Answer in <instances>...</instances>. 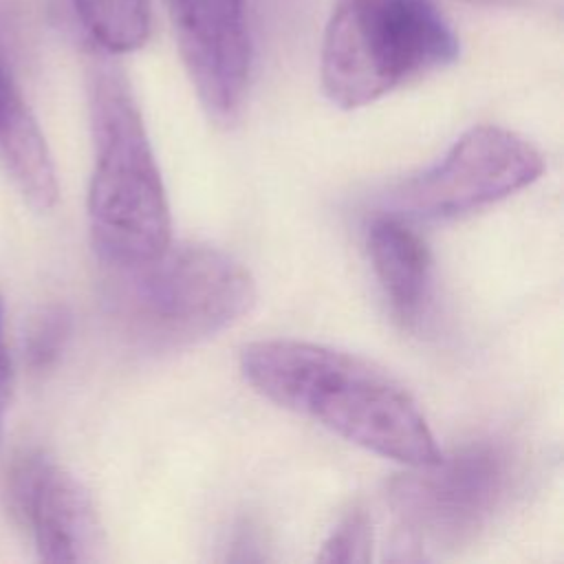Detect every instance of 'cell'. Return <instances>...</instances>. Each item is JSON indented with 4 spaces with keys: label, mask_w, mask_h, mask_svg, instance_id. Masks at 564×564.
Wrapping results in <instances>:
<instances>
[{
    "label": "cell",
    "mask_w": 564,
    "mask_h": 564,
    "mask_svg": "<svg viewBox=\"0 0 564 564\" xmlns=\"http://www.w3.org/2000/svg\"><path fill=\"white\" fill-rule=\"evenodd\" d=\"M240 370L264 399L405 467L441 456L410 392L370 361L300 339H260L240 352Z\"/></svg>",
    "instance_id": "obj_1"
},
{
    "label": "cell",
    "mask_w": 564,
    "mask_h": 564,
    "mask_svg": "<svg viewBox=\"0 0 564 564\" xmlns=\"http://www.w3.org/2000/svg\"><path fill=\"white\" fill-rule=\"evenodd\" d=\"M95 165L88 223L106 269L150 260L172 240V216L141 110L123 73L97 59L88 73Z\"/></svg>",
    "instance_id": "obj_2"
},
{
    "label": "cell",
    "mask_w": 564,
    "mask_h": 564,
    "mask_svg": "<svg viewBox=\"0 0 564 564\" xmlns=\"http://www.w3.org/2000/svg\"><path fill=\"white\" fill-rule=\"evenodd\" d=\"M115 317L141 344L174 348L212 337L256 302L251 273L227 251L172 242L150 260L108 269Z\"/></svg>",
    "instance_id": "obj_3"
},
{
    "label": "cell",
    "mask_w": 564,
    "mask_h": 564,
    "mask_svg": "<svg viewBox=\"0 0 564 564\" xmlns=\"http://www.w3.org/2000/svg\"><path fill=\"white\" fill-rule=\"evenodd\" d=\"M458 57V37L434 0H335L322 42V88L361 108Z\"/></svg>",
    "instance_id": "obj_4"
},
{
    "label": "cell",
    "mask_w": 564,
    "mask_h": 564,
    "mask_svg": "<svg viewBox=\"0 0 564 564\" xmlns=\"http://www.w3.org/2000/svg\"><path fill=\"white\" fill-rule=\"evenodd\" d=\"M518 476L516 452L502 441H474L390 485L401 531L427 549L456 546L489 524Z\"/></svg>",
    "instance_id": "obj_5"
},
{
    "label": "cell",
    "mask_w": 564,
    "mask_h": 564,
    "mask_svg": "<svg viewBox=\"0 0 564 564\" xmlns=\"http://www.w3.org/2000/svg\"><path fill=\"white\" fill-rule=\"evenodd\" d=\"M542 170L544 159L531 141L500 126H476L438 163L410 178L399 200L419 216H458L524 189Z\"/></svg>",
    "instance_id": "obj_6"
},
{
    "label": "cell",
    "mask_w": 564,
    "mask_h": 564,
    "mask_svg": "<svg viewBox=\"0 0 564 564\" xmlns=\"http://www.w3.org/2000/svg\"><path fill=\"white\" fill-rule=\"evenodd\" d=\"M4 505L13 522L33 538L44 562H95L104 533L84 482L46 456L24 447L13 454L4 476Z\"/></svg>",
    "instance_id": "obj_7"
},
{
    "label": "cell",
    "mask_w": 564,
    "mask_h": 564,
    "mask_svg": "<svg viewBox=\"0 0 564 564\" xmlns=\"http://www.w3.org/2000/svg\"><path fill=\"white\" fill-rule=\"evenodd\" d=\"M194 90L218 121L238 115L251 75L245 0H163Z\"/></svg>",
    "instance_id": "obj_8"
},
{
    "label": "cell",
    "mask_w": 564,
    "mask_h": 564,
    "mask_svg": "<svg viewBox=\"0 0 564 564\" xmlns=\"http://www.w3.org/2000/svg\"><path fill=\"white\" fill-rule=\"evenodd\" d=\"M0 161L24 200L46 212L59 187L46 139L0 55Z\"/></svg>",
    "instance_id": "obj_9"
},
{
    "label": "cell",
    "mask_w": 564,
    "mask_h": 564,
    "mask_svg": "<svg viewBox=\"0 0 564 564\" xmlns=\"http://www.w3.org/2000/svg\"><path fill=\"white\" fill-rule=\"evenodd\" d=\"M368 256L392 313L419 322L432 286V256L423 238L401 218L381 216L368 229Z\"/></svg>",
    "instance_id": "obj_10"
},
{
    "label": "cell",
    "mask_w": 564,
    "mask_h": 564,
    "mask_svg": "<svg viewBox=\"0 0 564 564\" xmlns=\"http://www.w3.org/2000/svg\"><path fill=\"white\" fill-rule=\"evenodd\" d=\"M88 40L104 53H130L150 37L148 0H68Z\"/></svg>",
    "instance_id": "obj_11"
},
{
    "label": "cell",
    "mask_w": 564,
    "mask_h": 564,
    "mask_svg": "<svg viewBox=\"0 0 564 564\" xmlns=\"http://www.w3.org/2000/svg\"><path fill=\"white\" fill-rule=\"evenodd\" d=\"M73 333V315L64 304H46L26 324L22 355L31 372L51 370L64 355Z\"/></svg>",
    "instance_id": "obj_12"
},
{
    "label": "cell",
    "mask_w": 564,
    "mask_h": 564,
    "mask_svg": "<svg viewBox=\"0 0 564 564\" xmlns=\"http://www.w3.org/2000/svg\"><path fill=\"white\" fill-rule=\"evenodd\" d=\"M372 527L364 509L348 511L322 544L319 562H366L370 557Z\"/></svg>",
    "instance_id": "obj_13"
},
{
    "label": "cell",
    "mask_w": 564,
    "mask_h": 564,
    "mask_svg": "<svg viewBox=\"0 0 564 564\" xmlns=\"http://www.w3.org/2000/svg\"><path fill=\"white\" fill-rule=\"evenodd\" d=\"M9 392H11V359H9L7 335H4V300L0 293V438H2Z\"/></svg>",
    "instance_id": "obj_14"
},
{
    "label": "cell",
    "mask_w": 564,
    "mask_h": 564,
    "mask_svg": "<svg viewBox=\"0 0 564 564\" xmlns=\"http://www.w3.org/2000/svg\"><path fill=\"white\" fill-rule=\"evenodd\" d=\"M267 4H271L275 18H289V15H297V11H302V0H262Z\"/></svg>",
    "instance_id": "obj_15"
},
{
    "label": "cell",
    "mask_w": 564,
    "mask_h": 564,
    "mask_svg": "<svg viewBox=\"0 0 564 564\" xmlns=\"http://www.w3.org/2000/svg\"><path fill=\"white\" fill-rule=\"evenodd\" d=\"M471 4H480V7H527L531 4V0H465Z\"/></svg>",
    "instance_id": "obj_16"
}]
</instances>
